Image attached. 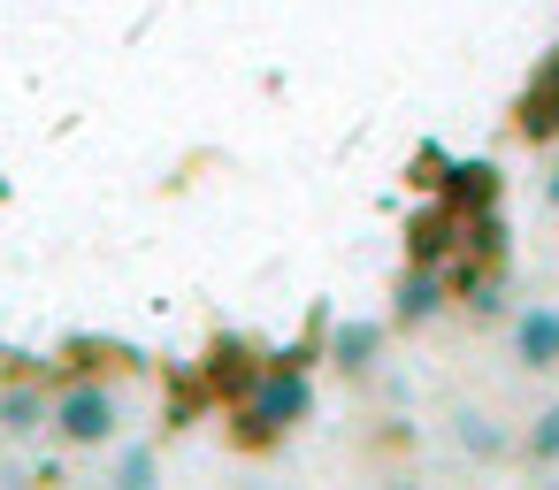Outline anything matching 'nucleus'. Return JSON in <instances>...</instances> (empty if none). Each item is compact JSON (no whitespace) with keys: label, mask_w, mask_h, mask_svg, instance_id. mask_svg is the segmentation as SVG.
<instances>
[{"label":"nucleus","mask_w":559,"mask_h":490,"mask_svg":"<svg viewBox=\"0 0 559 490\" xmlns=\"http://www.w3.org/2000/svg\"><path fill=\"white\" fill-rule=\"evenodd\" d=\"M314 414V383H307V360H269L253 375V391L230 406V437L246 452H276L299 421Z\"/></svg>","instance_id":"1"},{"label":"nucleus","mask_w":559,"mask_h":490,"mask_svg":"<svg viewBox=\"0 0 559 490\" xmlns=\"http://www.w3.org/2000/svg\"><path fill=\"white\" fill-rule=\"evenodd\" d=\"M47 429H55V444H70V452H100V444H116V429H123V398H116V383H108V375H70V383H55V414H47Z\"/></svg>","instance_id":"2"},{"label":"nucleus","mask_w":559,"mask_h":490,"mask_svg":"<svg viewBox=\"0 0 559 490\" xmlns=\"http://www.w3.org/2000/svg\"><path fill=\"white\" fill-rule=\"evenodd\" d=\"M444 307H452V276H444L437 261H406L399 284H391V330H421V322H437Z\"/></svg>","instance_id":"3"},{"label":"nucleus","mask_w":559,"mask_h":490,"mask_svg":"<svg viewBox=\"0 0 559 490\" xmlns=\"http://www.w3.org/2000/svg\"><path fill=\"white\" fill-rule=\"evenodd\" d=\"M513 368L559 375V299H528L513 314Z\"/></svg>","instance_id":"4"},{"label":"nucleus","mask_w":559,"mask_h":490,"mask_svg":"<svg viewBox=\"0 0 559 490\" xmlns=\"http://www.w3.org/2000/svg\"><path fill=\"white\" fill-rule=\"evenodd\" d=\"M47 414H55V391H47V383H32V375H9V383H0V437H39Z\"/></svg>","instance_id":"5"},{"label":"nucleus","mask_w":559,"mask_h":490,"mask_svg":"<svg viewBox=\"0 0 559 490\" xmlns=\"http://www.w3.org/2000/svg\"><path fill=\"white\" fill-rule=\"evenodd\" d=\"M437 200L460 215H490L498 200V162H452V177H437Z\"/></svg>","instance_id":"6"},{"label":"nucleus","mask_w":559,"mask_h":490,"mask_svg":"<svg viewBox=\"0 0 559 490\" xmlns=\"http://www.w3.org/2000/svg\"><path fill=\"white\" fill-rule=\"evenodd\" d=\"M513 131H521L528 146H551V139H559V55H551V62H544V77L528 85V100H521Z\"/></svg>","instance_id":"7"},{"label":"nucleus","mask_w":559,"mask_h":490,"mask_svg":"<svg viewBox=\"0 0 559 490\" xmlns=\"http://www.w3.org/2000/svg\"><path fill=\"white\" fill-rule=\"evenodd\" d=\"M383 337H391V322H337V330H330V368L368 375V368L383 360Z\"/></svg>","instance_id":"8"},{"label":"nucleus","mask_w":559,"mask_h":490,"mask_svg":"<svg viewBox=\"0 0 559 490\" xmlns=\"http://www.w3.org/2000/svg\"><path fill=\"white\" fill-rule=\"evenodd\" d=\"M452 421H460L452 437H460V452H467V459H506V452H521V444L498 429V414H483V406H467V414H452Z\"/></svg>","instance_id":"9"},{"label":"nucleus","mask_w":559,"mask_h":490,"mask_svg":"<svg viewBox=\"0 0 559 490\" xmlns=\"http://www.w3.org/2000/svg\"><path fill=\"white\" fill-rule=\"evenodd\" d=\"M521 459H528V467H559V398H551L544 414H528V429H521Z\"/></svg>","instance_id":"10"},{"label":"nucleus","mask_w":559,"mask_h":490,"mask_svg":"<svg viewBox=\"0 0 559 490\" xmlns=\"http://www.w3.org/2000/svg\"><path fill=\"white\" fill-rule=\"evenodd\" d=\"M116 482H154V444H131V452H116Z\"/></svg>","instance_id":"11"},{"label":"nucleus","mask_w":559,"mask_h":490,"mask_svg":"<svg viewBox=\"0 0 559 490\" xmlns=\"http://www.w3.org/2000/svg\"><path fill=\"white\" fill-rule=\"evenodd\" d=\"M544 215H559V162L544 169Z\"/></svg>","instance_id":"12"}]
</instances>
